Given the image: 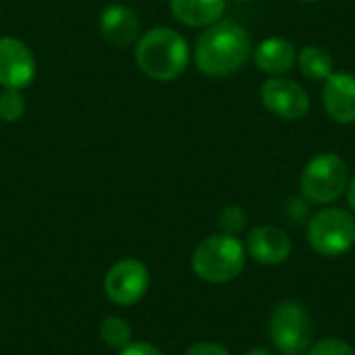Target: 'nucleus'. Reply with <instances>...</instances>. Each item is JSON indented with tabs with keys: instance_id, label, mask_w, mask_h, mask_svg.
Listing matches in <instances>:
<instances>
[{
	"instance_id": "6",
	"label": "nucleus",
	"mask_w": 355,
	"mask_h": 355,
	"mask_svg": "<svg viewBox=\"0 0 355 355\" xmlns=\"http://www.w3.org/2000/svg\"><path fill=\"white\" fill-rule=\"evenodd\" d=\"M270 341L281 355H304L312 347V324L297 302H281L270 314Z\"/></svg>"
},
{
	"instance_id": "22",
	"label": "nucleus",
	"mask_w": 355,
	"mask_h": 355,
	"mask_svg": "<svg viewBox=\"0 0 355 355\" xmlns=\"http://www.w3.org/2000/svg\"><path fill=\"white\" fill-rule=\"evenodd\" d=\"M347 204H349V208L355 212V175L349 179V183H347Z\"/></svg>"
},
{
	"instance_id": "3",
	"label": "nucleus",
	"mask_w": 355,
	"mask_h": 355,
	"mask_svg": "<svg viewBox=\"0 0 355 355\" xmlns=\"http://www.w3.org/2000/svg\"><path fill=\"white\" fill-rule=\"evenodd\" d=\"M191 268L206 283L223 285L235 281L245 268V245L235 235H210L193 250Z\"/></svg>"
},
{
	"instance_id": "9",
	"label": "nucleus",
	"mask_w": 355,
	"mask_h": 355,
	"mask_svg": "<svg viewBox=\"0 0 355 355\" xmlns=\"http://www.w3.org/2000/svg\"><path fill=\"white\" fill-rule=\"evenodd\" d=\"M35 77V56L17 37H0V85L4 89H25Z\"/></svg>"
},
{
	"instance_id": "20",
	"label": "nucleus",
	"mask_w": 355,
	"mask_h": 355,
	"mask_svg": "<svg viewBox=\"0 0 355 355\" xmlns=\"http://www.w3.org/2000/svg\"><path fill=\"white\" fill-rule=\"evenodd\" d=\"M185 355H231L223 345H216V343H208V341H204V343H196V345H191Z\"/></svg>"
},
{
	"instance_id": "19",
	"label": "nucleus",
	"mask_w": 355,
	"mask_h": 355,
	"mask_svg": "<svg viewBox=\"0 0 355 355\" xmlns=\"http://www.w3.org/2000/svg\"><path fill=\"white\" fill-rule=\"evenodd\" d=\"M308 355H355V349L347 341H341L337 337H329V339L314 343Z\"/></svg>"
},
{
	"instance_id": "11",
	"label": "nucleus",
	"mask_w": 355,
	"mask_h": 355,
	"mask_svg": "<svg viewBox=\"0 0 355 355\" xmlns=\"http://www.w3.org/2000/svg\"><path fill=\"white\" fill-rule=\"evenodd\" d=\"M322 106L339 125L355 123V75L349 71L333 73L322 87Z\"/></svg>"
},
{
	"instance_id": "10",
	"label": "nucleus",
	"mask_w": 355,
	"mask_h": 355,
	"mask_svg": "<svg viewBox=\"0 0 355 355\" xmlns=\"http://www.w3.org/2000/svg\"><path fill=\"white\" fill-rule=\"evenodd\" d=\"M293 243L291 237L272 225H260L248 233L245 239V252L260 264L275 266L283 264L291 256Z\"/></svg>"
},
{
	"instance_id": "17",
	"label": "nucleus",
	"mask_w": 355,
	"mask_h": 355,
	"mask_svg": "<svg viewBox=\"0 0 355 355\" xmlns=\"http://www.w3.org/2000/svg\"><path fill=\"white\" fill-rule=\"evenodd\" d=\"M25 114V98L19 89H4L0 94V121L17 123Z\"/></svg>"
},
{
	"instance_id": "15",
	"label": "nucleus",
	"mask_w": 355,
	"mask_h": 355,
	"mask_svg": "<svg viewBox=\"0 0 355 355\" xmlns=\"http://www.w3.org/2000/svg\"><path fill=\"white\" fill-rule=\"evenodd\" d=\"M297 67L312 81H327L335 73V60L322 46H306L297 54Z\"/></svg>"
},
{
	"instance_id": "4",
	"label": "nucleus",
	"mask_w": 355,
	"mask_h": 355,
	"mask_svg": "<svg viewBox=\"0 0 355 355\" xmlns=\"http://www.w3.org/2000/svg\"><path fill=\"white\" fill-rule=\"evenodd\" d=\"M349 183L347 162L333 152H324L308 160L300 177V189L306 202L327 206L337 202Z\"/></svg>"
},
{
	"instance_id": "12",
	"label": "nucleus",
	"mask_w": 355,
	"mask_h": 355,
	"mask_svg": "<svg viewBox=\"0 0 355 355\" xmlns=\"http://www.w3.org/2000/svg\"><path fill=\"white\" fill-rule=\"evenodd\" d=\"M100 33L108 44L127 48L139 40V19L125 4H110L100 15Z\"/></svg>"
},
{
	"instance_id": "16",
	"label": "nucleus",
	"mask_w": 355,
	"mask_h": 355,
	"mask_svg": "<svg viewBox=\"0 0 355 355\" xmlns=\"http://www.w3.org/2000/svg\"><path fill=\"white\" fill-rule=\"evenodd\" d=\"M100 337L108 347L125 349L131 343V327L127 324V320H123L119 316H108L100 324Z\"/></svg>"
},
{
	"instance_id": "24",
	"label": "nucleus",
	"mask_w": 355,
	"mask_h": 355,
	"mask_svg": "<svg viewBox=\"0 0 355 355\" xmlns=\"http://www.w3.org/2000/svg\"><path fill=\"white\" fill-rule=\"evenodd\" d=\"M297 2H318V0H297Z\"/></svg>"
},
{
	"instance_id": "25",
	"label": "nucleus",
	"mask_w": 355,
	"mask_h": 355,
	"mask_svg": "<svg viewBox=\"0 0 355 355\" xmlns=\"http://www.w3.org/2000/svg\"><path fill=\"white\" fill-rule=\"evenodd\" d=\"M241 2H250V0H241Z\"/></svg>"
},
{
	"instance_id": "1",
	"label": "nucleus",
	"mask_w": 355,
	"mask_h": 355,
	"mask_svg": "<svg viewBox=\"0 0 355 355\" xmlns=\"http://www.w3.org/2000/svg\"><path fill=\"white\" fill-rule=\"evenodd\" d=\"M252 54V37L243 25L220 19L198 37L193 60L200 73L208 77H229L237 73Z\"/></svg>"
},
{
	"instance_id": "2",
	"label": "nucleus",
	"mask_w": 355,
	"mask_h": 355,
	"mask_svg": "<svg viewBox=\"0 0 355 355\" xmlns=\"http://www.w3.org/2000/svg\"><path fill=\"white\" fill-rule=\"evenodd\" d=\"M135 62L150 79L175 81L189 64V44L171 27H154L135 42Z\"/></svg>"
},
{
	"instance_id": "23",
	"label": "nucleus",
	"mask_w": 355,
	"mask_h": 355,
	"mask_svg": "<svg viewBox=\"0 0 355 355\" xmlns=\"http://www.w3.org/2000/svg\"><path fill=\"white\" fill-rule=\"evenodd\" d=\"M245 355H272V352L266 347H256V349H250Z\"/></svg>"
},
{
	"instance_id": "14",
	"label": "nucleus",
	"mask_w": 355,
	"mask_h": 355,
	"mask_svg": "<svg viewBox=\"0 0 355 355\" xmlns=\"http://www.w3.org/2000/svg\"><path fill=\"white\" fill-rule=\"evenodd\" d=\"M227 0H171L173 17L187 27H210L223 19Z\"/></svg>"
},
{
	"instance_id": "7",
	"label": "nucleus",
	"mask_w": 355,
	"mask_h": 355,
	"mask_svg": "<svg viewBox=\"0 0 355 355\" xmlns=\"http://www.w3.org/2000/svg\"><path fill=\"white\" fill-rule=\"evenodd\" d=\"M264 108L283 121H302L310 110V96L302 83L287 77H270L260 87Z\"/></svg>"
},
{
	"instance_id": "18",
	"label": "nucleus",
	"mask_w": 355,
	"mask_h": 355,
	"mask_svg": "<svg viewBox=\"0 0 355 355\" xmlns=\"http://www.w3.org/2000/svg\"><path fill=\"white\" fill-rule=\"evenodd\" d=\"M248 225V214L241 206L237 204H231V206H225L218 214V227L223 233L227 235H239Z\"/></svg>"
},
{
	"instance_id": "13",
	"label": "nucleus",
	"mask_w": 355,
	"mask_h": 355,
	"mask_svg": "<svg viewBox=\"0 0 355 355\" xmlns=\"http://www.w3.org/2000/svg\"><path fill=\"white\" fill-rule=\"evenodd\" d=\"M254 60L262 73L270 77H279L293 69V64L297 62V50L285 37H266L264 42L258 44L254 52Z\"/></svg>"
},
{
	"instance_id": "21",
	"label": "nucleus",
	"mask_w": 355,
	"mask_h": 355,
	"mask_svg": "<svg viewBox=\"0 0 355 355\" xmlns=\"http://www.w3.org/2000/svg\"><path fill=\"white\" fill-rule=\"evenodd\" d=\"M121 355H162L158 347H154L152 343L146 341H131L125 349H121Z\"/></svg>"
},
{
	"instance_id": "8",
	"label": "nucleus",
	"mask_w": 355,
	"mask_h": 355,
	"mask_svg": "<svg viewBox=\"0 0 355 355\" xmlns=\"http://www.w3.org/2000/svg\"><path fill=\"white\" fill-rule=\"evenodd\" d=\"M150 287V270L144 262L135 258H125L116 262L104 279V291L108 300L116 306L137 304Z\"/></svg>"
},
{
	"instance_id": "5",
	"label": "nucleus",
	"mask_w": 355,
	"mask_h": 355,
	"mask_svg": "<svg viewBox=\"0 0 355 355\" xmlns=\"http://www.w3.org/2000/svg\"><path fill=\"white\" fill-rule=\"evenodd\" d=\"M306 235L316 254L343 256L355 245V216L343 208H324L310 218Z\"/></svg>"
}]
</instances>
